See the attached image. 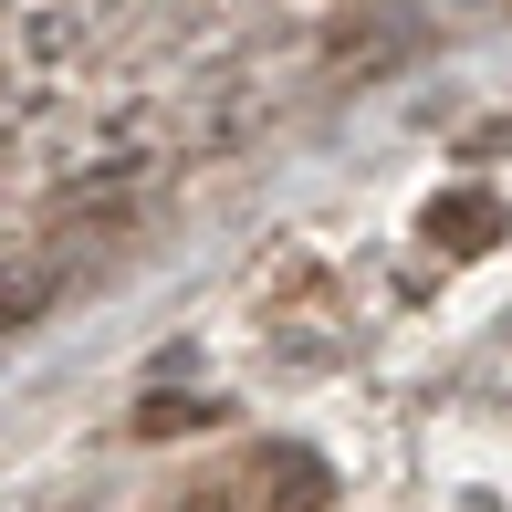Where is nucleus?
I'll list each match as a JSON object with an SVG mask.
<instances>
[{"label":"nucleus","instance_id":"nucleus-1","mask_svg":"<svg viewBox=\"0 0 512 512\" xmlns=\"http://www.w3.org/2000/svg\"><path fill=\"white\" fill-rule=\"evenodd\" d=\"M314 502H324V471L283 450V460H241L230 481H199L178 512H314Z\"/></svg>","mask_w":512,"mask_h":512}]
</instances>
